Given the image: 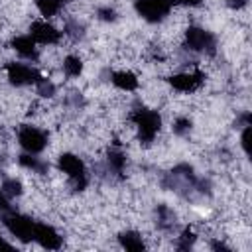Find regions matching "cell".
<instances>
[{
  "mask_svg": "<svg viewBox=\"0 0 252 252\" xmlns=\"http://www.w3.org/2000/svg\"><path fill=\"white\" fill-rule=\"evenodd\" d=\"M128 120L134 124L136 134L140 144H152L156 140V136L161 130V114L154 108H146V106H138L130 112Z\"/></svg>",
  "mask_w": 252,
  "mask_h": 252,
  "instance_id": "1",
  "label": "cell"
},
{
  "mask_svg": "<svg viewBox=\"0 0 252 252\" xmlns=\"http://www.w3.org/2000/svg\"><path fill=\"white\" fill-rule=\"evenodd\" d=\"M57 167L61 173L67 175L71 187L75 191H83L87 185H89V175H87V165L85 161L77 156V154H71V152H63L59 154L57 158Z\"/></svg>",
  "mask_w": 252,
  "mask_h": 252,
  "instance_id": "2",
  "label": "cell"
},
{
  "mask_svg": "<svg viewBox=\"0 0 252 252\" xmlns=\"http://www.w3.org/2000/svg\"><path fill=\"white\" fill-rule=\"evenodd\" d=\"M0 220H2L4 228L14 238H18L20 242H24V244L33 242V226H35V220L32 217L22 215L16 209H10V211H2L0 213Z\"/></svg>",
  "mask_w": 252,
  "mask_h": 252,
  "instance_id": "3",
  "label": "cell"
},
{
  "mask_svg": "<svg viewBox=\"0 0 252 252\" xmlns=\"http://www.w3.org/2000/svg\"><path fill=\"white\" fill-rule=\"evenodd\" d=\"M183 43L189 51L195 53H205V55L217 53V35L201 26H189L183 33Z\"/></svg>",
  "mask_w": 252,
  "mask_h": 252,
  "instance_id": "4",
  "label": "cell"
},
{
  "mask_svg": "<svg viewBox=\"0 0 252 252\" xmlns=\"http://www.w3.org/2000/svg\"><path fill=\"white\" fill-rule=\"evenodd\" d=\"M18 146L26 152V154H41L47 144H49V136L45 130H41L39 126H33V124H22L18 128Z\"/></svg>",
  "mask_w": 252,
  "mask_h": 252,
  "instance_id": "5",
  "label": "cell"
},
{
  "mask_svg": "<svg viewBox=\"0 0 252 252\" xmlns=\"http://www.w3.org/2000/svg\"><path fill=\"white\" fill-rule=\"evenodd\" d=\"M171 0H134L136 14L148 24H159L171 14Z\"/></svg>",
  "mask_w": 252,
  "mask_h": 252,
  "instance_id": "6",
  "label": "cell"
},
{
  "mask_svg": "<svg viewBox=\"0 0 252 252\" xmlns=\"http://www.w3.org/2000/svg\"><path fill=\"white\" fill-rule=\"evenodd\" d=\"M6 79L14 87H30L41 79V73L28 63L10 61V63H6Z\"/></svg>",
  "mask_w": 252,
  "mask_h": 252,
  "instance_id": "7",
  "label": "cell"
},
{
  "mask_svg": "<svg viewBox=\"0 0 252 252\" xmlns=\"http://www.w3.org/2000/svg\"><path fill=\"white\" fill-rule=\"evenodd\" d=\"M28 35L39 45H57L63 37V32H59V28H55L49 20H35L30 24Z\"/></svg>",
  "mask_w": 252,
  "mask_h": 252,
  "instance_id": "8",
  "label": "cell"
},
{
  "mask_svg": "<svg viewBox=\"0 0 252 252\" xmlns=\"http://www.w3.org/2000/svg\"><path fill=\"white\" fill-rule=\"evenodd\" d=\"M169 87L177 93H195L201 89V85L205 83V73L195 69V71H183V73H173L167 79Z\"/></svg>",
  "mask_w": 252,
  "mask_h": 252,
  "instance_id": "9",
  "label": "cell"
},
{
  "mask_svg": "<svg viewBox=\"0 0 252 252\" xmlns=\"http://www.w3.org/2000/svg\"><path fill=\"white\" fill-rule=\"evenodd\" d=\"M33 242H37L45 250H59L63 246V236L51 224L35 220V226H33Z\"/></svg>",
  "mask_w": 252,
  "mask_h": 252,
  "instance_id": "10",
  "label": "cell"
},
{
  "mask_svg": "<svg viewBox=\"0 0 252 252\" xmlns=\"http://www.w3.org/2000/svg\"><path fill=\"white\" fill-rule=\"evenodd\" d=\"M10 47L22 57V59H26V61H37L39 59V49H37V43L28 35V33H24V35H16V37H12V41H10Z\"/></svg>",
  "mask_w": 252,
  "mask_h": 252,
  "instance_id": "11",
  "label": "cell"
},
{
  "mask_svg": "<svg viewBox=\"0 0 252 252\" xmlns=\"http://www.w3.org/2000/svg\"><path fill=\"white\" fill-rule=\"evenodd\" d=\"M110 81H112V85H114L118 91H124V93H132V91H136L138 85H140L136 73H132V71H128V69L114 71L112 77H110Z\"/></svg>",
  "mask_w": 252,
  "mask_h": 252,
  "instance_id": "12",
  "label": "cell"
},
{
  "mask_svg": "<svg viewBox=\"0 0 252 252\" xmlns=\"http://www.w3.org/2000/svg\"><path fill=\"white\" fill-rule=\"evenodd\" d=\"M118 244L126 250H132V252H142L146 250V242L142 238V234L138 230H122L118 232Z\"/></svg>",
  "mask_w": 252,
  "mask_h": 252,
  "instance_id": "13",
  "label": "cell"
},
{
  "mask_svg": "<svg viewBox=\"0 0 252 252\" xmlns=\"http://www.w3.org/2000/svg\"><path fill=\"white\" fill-rule=\"evenodd\" d=\"M18 163L24 167V169H30L32 173H39V175H43V173H47V169H49V163L45 161V159H41V158H37V154H20L18 156Z\"/></svg>",
  "mask_w": 252,
  "mask_h": 252,
  "instance_id": "14",
  "label": "cell"
},
{
  "mask_svg": "<svg viewBox=\"0 0 252 252\" xmlns=\"http://www.w3.org/2000/svg\"><path fill=\"white\" fill-rule=\"evenodd\" d=\"M106 165H108L110 171H114L118 175L124 173V169H126V154L122 150H118V148H110L106 152Z\"/></svg>",
  "mask_w": 252,
  "mask_h": 252,
  "instance_id": "15",
  "label": "cell"
},
{
  "mask_svg": "<svg viewBox=\"0 0 252 252\" xmlns=\"http://www.w3.org/2000/svg\"><path fill=\"white\" fill-rule=\"evenodd\" d=\"M61 67H63V73L69 77V79H77V77H81V73H83V59L79 57V55H67L65 59H63V63H61Z\"/></svg>",
  "mask_w": 252,
  "mask_h": 252,
  "instance_id": "16",
  "label": "cell"
},
{
  "mask_svg": "<svg viewBox=\"0 0 252 252\" xmlns=\"http://www.w3.org/2000/svg\"><path fill=\"white\" fill-rule=\"evenodd\" d=\"M33 2H35L37 12L43 16V20H49V18L57 16L61 12V8H63L61 0H33Z\"/></svg>",
  "mask_w": 252,
  "mask_h": 252,
  "instance_id": "17",
  "label": "cell"
},
{
  "mask_svg": "<svg viewBox=\"0 0 252 252\" xmlns=\"http://www.w3.org/2000/svg\"><path fill=\"white\" fill-rule=\"evenodd\" d=\"M0 189H2L10 199H16V197H20V195L24 193V185H22V181L16 179V177H6V179L0 183Z\"/></svg>",
  "mask_w": 252,
  "mask_h": 252,
  "instance_id": "18",
  "label": "cell"
},
{
  "mask_svg": "<svg viewBox=\"0 0 252 252\" xmlns=\"http://www.w3.org/2000/svg\"><path fill=\"white\" fill-rule=\"evenodd\" d=\"M195 240H197V234H195L189 226H185V228L181 230V234L177 236V240H175V248H177V250H189V248H193Z\"/></svg>",
  "mask_w": 252,
  "mask_h": 252,
  "instance_id": "19",
  "label": "cell"
},
{
  "mask_svg": "<svg viewBox=\"0 0 252 252\" xmlns=\"http://www.w3.org/2000/svg\"><path fill=\"white\" fill-rule=\"evenodd\" d=\"M33 87H35V93H37L39 96H43V98H51V96L55 94V91H57L55 83H53L51 79L43 77V75H41V79H39V81H37Z\"/></svg>",
  "mask_w": 252,
  "mask_h": 252,
  "instance_id": "20",
  "label": "cell"
},
{
  "mask_svg": "<svg viewBox=\"0 0 252 252\" xmlns=\"http://www.w3.org/2000/svg\"><path fill=\"white\" fill-rule=\"evenodd\" d=\"M175 224V217H173V213L169 211V207H165V205H158V226L159 228H171Z\"/></svg>",
  "mask_w": 252,
  "mask_h": 252,
  "instance_id": "21",
  "label": "cell"
},
{
  "mask_svg": "<svg viewBox=\"0 0 252 252\" xmlns=\"http://www.w3.org/2000/svg\"><path fill=\"white\" fill-rule=\"evenodd\" d=\"M191 128H193V122L189 116H177L171 124V130L175 136H187L191 132Z\"/></svg>",
  "mask_w": 252,
  "mask_h": 252,
  "instance_id": "22",
  "label": "cell"
},
{
  "mask_svg": "<svg viewBox=\"0 0 252 252\" xmlns=\"http://www.w3.org/2000/svg\"><path fill=\"white\" fill-rule=\"evenodd\" d=\"M96 18L102 20V22H116V20H118V14H116L114 8H110V6H102V8L96 10Z\"/></svg>",
  "mask_w": 252,
  "mask_h": 252,
  "instance_id": "23",
  "label": "cell"
},
{
  "mask_svg": "<svg viewBox=\"0 0 252 252\" xmlns=\"http://www.w3.org/2000/svg\"><path fill=\"white\" fill-rule=\"evenodd\" d=\"M250 132H252V126H242V134H240V148L244 152V156H250Z\"/></svg>",
  "mask_w": 252,
  "mask_h": 252,
  "instance_id": "24",
  "label": "cell"
},
{
  "mask_svg": "<svg viewBox=\"0 0 252 252\" xmlns=\"http://www.w3.org/2000/svg\"><path fill=\"white\" fill-rule=\"evenodd\" d=\"M226 6L230 10H234V12H238V10H242V8L248 6V0H226Z\"/></svg>",
  "mask_w": 252,
  "mask_h": 252,
  "instance_id": "25",
  "label": "cell"
},
{
  "mask_svg": "<svg viewBox=\"0 0 252 252\" xmlns=\"http://www.w3.org/2000/svg\"><path fill=\"white\" fill-rule=\"evenodd\" d=\"M10 209H14L12 203H10V197L0 189V213H2V211H10Z\"/></svg>",
  "mask_w": 252,
  "mask_h": 252,
  "instance_id": "26",
  "label": "cell"
},
{
  "mask_svg": "<svg viewBox=\"0 0 252 252\" xmlns=\"http://www.w3.org/2000/svg\"><path fill=\"white\" fill-rule=\"evenodd\" d=\"M171 2H173V6L177 4V6H185V8H197L203 4V0H171Z\"/></svg>",
  "mask_w": 252,
  "mask_h": 252,
  "instance_id": "27",
  "label": "cell"
},
{
  "mask_svg": "<svg viewBox=\"0 0 252 252\" xmlns=\"http://www.w3.org/2000/svg\"><path fill=\"white\" fill-rule=\"evenodd\" d=\"M211 248H213V250H219V252H220V250H222V252H230V250H232L230 246H226L224 242H219V240H213V242H211Z\"/></svg>",
  "mask_w": 252,
  "mask_h": 252,
  "instance_id": "28",
  "label": "cell"
},
{
  "mask_svg": "<svg viewBox=\"0 0 252 252\" xmlns=\"http://www.w3.org/2000/svg\"><path fill=\"white\" fill-rule=\"evenodd\" d=\"M0 250H14V244H10L4 236H0Z\"/></svg>",
  "mask_w": 252,
  "mask_h": 252,
  "instance_id": "29",
  "label": "cell"
},
{
  "mask_svg": "<svg viewBox=\"0 0 252 252\" xmlns=\"http://www.w3.org/2000/svg\"><path fill=\"white\" fill-rule=\"evenodd\" d=\"M71 2H73V0H61V4H63V6H67V4H71Z\"/></svg>",
  "mask_w": 252,
  "mask_h": 252,
  "instance_id": "30",
  "label": "cell"
}]
</instances>
